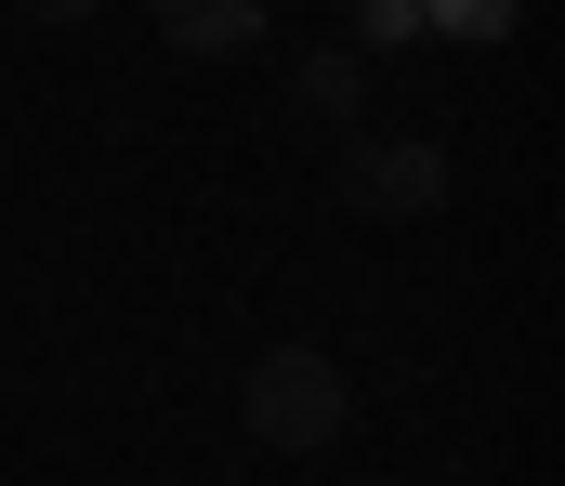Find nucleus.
Returning <instances> with one entry per match:
<instances>
[{
	"label": "nucleus",
	"instance_id": "7ed1b4c3",
	"mask_svg": "<svg viewBox=\"0 0 565 486\" xmlns=\"http://www.w3.org/2000/svg\"><path fill=\"white\" fill-rule=\"evenodd\" d=\"M289 119L355 145V53H302V66H289Z\"/></svg>",
	"mask_w": 565,
	"mask_h": 486
},
{
	"label": "nucleus",
	"instance_id": "f03ea898",
	"mask_svg": "<svg viewBox=\"0 0 565 486\" xmlns=\"http://www.w3.org/2000/svg\"><path fill=\"white\" fill-rule=\"evenodd\" d=\"M342 210H369V224H422V210H447V159L434 145H342Z\"/></svg>",
	"mask_w": 565,
	"mask_h": 486
},
{
	"label": "nucleus",
	"instance_id": "f257e3e1",
	"mask_svg": "<svg viewBox=\"0 0 565 486\" xmlns=\"http://www.w3.org/2000/svg\"><path fill=\"white\" fill-rule=\"evenodd\" d=\"M237 408H250V434H264L277 461L329 447V434L355 421V395H342V368H329L316 342H264V355H250V395H237Z\"/></svg>",
	"mask_w": 565,
	"mask_h": 486
},
{
	"label": "nucleus",
	"instance_id": "20e7f679",
	"mask_svg": "<svg viewBox=\"0 0 565 486\" xmlns=\"http://www.w3.org/2000/svg\"><path fill=\"white\" fill-rule=\"evenodd\" d=\"M171 40H184V53H237V40H264V13L211 0V13H171Z\"/></svg>",
	"mask_w": 565,
	"mask_h": 486
}]
</instances>
